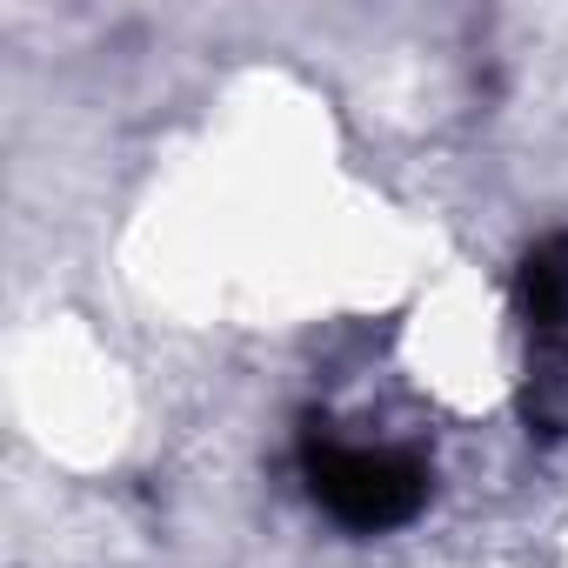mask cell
<instances>
[{
  "mask_svg": "<svg viewBox=\"0 0 568 568\" xmlns=\"http://www.w3.org/2000/svg\"><path fill=\"white\" fill-rule=\"evenodd\" d=\"M515 308L535 342L568 335V234H541L515 267Z\"/></svg>",
  "mask_w": 568,
  "mask_h": 568,
  "instance_id": "2",
  "label": "cell"
},
{
  "mask_svg": "<svg viewBox=\"0 0 568 568\" xmlns=\"http://www.w3.org/2000/svg\"><path fill=\"white\" fill-rule=\"evenodd\" d=\"M521 415L535 435H568V335L561 342H541L535 362H528V382H521Z\"/></svg>",
  "mask_w": 568,
  "mask_h": 568,
  "instance_id": "3",
  "label": "cell"
},
{
  "mask_svg": "<svg viewBox=\"0 0 568 568\" xmlns=\"http://www.w3.org/2000/svg\"><path fill=\"white\" fill-rule=\"evenodd\" d=\"M302 475H308L315 501L342 528H362V535L402 528L428 508V462H415L402 448H348L328 435V422H308Z\"/></svg>",
  "mask_w": 568,
  "mask_h": 568,
  "instance_id": "1",
  "label": "cell"
}]
</instances>
